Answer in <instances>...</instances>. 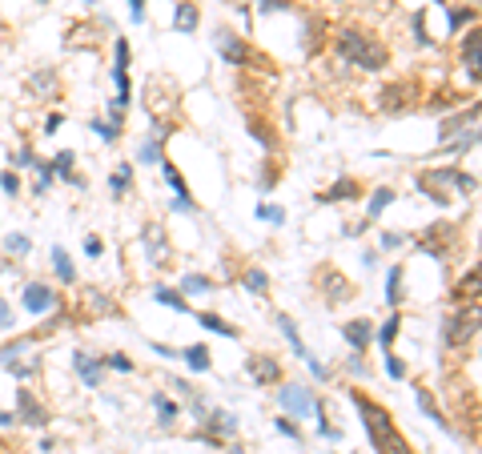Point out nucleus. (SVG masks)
Returning <instances> with one entry per match:
<instances>
[{"mask_svg": "<svg viewBox=\"0 0 482 454\" xmlns=\"http://www.w3.org/2000/svg\"><path fill=\"white\" fill-rule=\"evenodd\" d=\"M205 422H210V438H229V434L237 430V418L225 414V410H210Z\"/></svg>", "mask_w": 482, "mask_h": 454, "instance_id": "obj_12", "label": "nucleus"}, {"mask_svg": "<svg viewBox=\"0 0 482 454\" xmlns=\"http://www.w3.org/2000/svg\"><path fill=\"white\" fill-rule=\"evenodd\" d=\"M85 4H97V0H85Z\"/></svg>", "mask_w": 482, "mask_h": 454, "instance_id": "obj_48", "label": "nucleus"}, {"mask_svg": "<svg viewBox=\"0 0 482 454\" xmlns=\"http://www.w3.org/2000/svg\"><path fill=\"white\" fill-rule=\"evenodd\" d=\"M153 406H157L161 422H173V418H177V406L169 402V398H165V394H157V398H153Z\"/></svg>", "mask_w": 482, "mask_h": 454, "instance_id": "obj_29", "label": "nucleus"}, {"mask_svg": "<svg viewBox=\"0 0 482 454\" xmlns=\"http://www.w3.org/2000/svg\"><path fill=\"white\" fill-rule=\"evenodd\" d=\"M390 201H394V189H374V201H370V213H366V221H374L386 205H390Z\"/></svg>", "mask_w": 482, "mask_h": 454, "instance_id": "obj_24", "label": "nucleus"}, {"mask_svg": "<svg viewBox=\"0 0 482 454\" xmlns=\"http://www.w3.org/2000/svg\"><path fill=\"white\" fill-rule=\"evenodd\" d=\"M28 89H33V93H57V81H52V73H45V69H40V73L28 81Z\"/></svg>", "mask_w": 482, "mask_h": 454, "instance_id": "obj_26", "label": "nucleus"}, {"mask_svg": "<svg viewBox=\"0 0 482 454\" xmlns=\"http://www.w3.org/2000/svg\"><path fill=\"white\" fill-rule=\"evenodd\" d=\"M258 217H261V221H273V225H282L285 213H282L277 205H261V209H258Z\"/></svg>", "mask_w": 482, "mask_h": 454, "instance_id": "obj_35", "label": "nucleus"}, {"mask_svg": "<svg viewBox=\"0 0 482 454\" xmlns=\"http://www.w3.org/2000/svg\"><path fill=\"white\" fill-rule=\"evenodd\" d=\"M386 374H390V378H402V374H406V366H402L398 358H386Z\"/></svg>", "mask_w": 482, "mask_h": 454, "instance_id": "obj_40", "label": "nucleus"}, {"mask_svg": "<svg viewBox=\"0 0 482 454\" xmlns=\"http://www.w3.org/2000/svg\"><path fill=\"white\" fill-rule=\"evenodd\" d=\"M229 454H246V450H229Z\"/></svg>", "mask_w": 482, "mask_h": 454, "instance_id": "obj_47", "label": "nucleus"}, {"mask_svg": "<svg viewBox=\"0 0 482 454\" xmlns=\"http://www.w3.org/2000/svg\"><path fill=\"white\" fill-rule=\"evenodd\" d=\"M4 246H8V254H28V237L13 234V237H8V242H4Z\"/></svg>", "mask_w": 482, "mask_h": 454, "instance_id": "obj_38", "label": "nucleus"}, {"mask_svg": "<svg viewBox=\"0 0 482 454\" xmlns=\"http://www.w3.org/2000/svg\"><path fill=\"white\" fill-rule=\"evenodd\" d=\"M277 402H282L285 410H297V414H318V402H314L302 386H282V390H277Z\"/></svg>", "mask_w": 482, "mask_h": 454, "instance_id": "obj_7", "label": "nucleus"}, {"mask_svg": "<svg viewBox=\"0 0 482 454\" xmlns=\"http://www.w3.org/2000/svg\"><path fill=\"white\" fill-rule=\"evenodd\" d=\"M28 346H33L28 338H21V342H8V346H0V362H13L16 354H25Z\"/></svg>", "mask_w": 482, "mask_h": 454, "instance_id": "obj_28", "label": "nucleus"}, {"mask_svg": "<svg viewBox=\"0 0 482 454\" xmlns=\"http://www.w3.org/2000/svg\"><path fill=\"white\" fill-rule=\"evenodd\" d=\"M129 177H133V173H129V165H121V169L109 177V189H113V193H125V189H129Z\"/></svg>", "mask_w": 482, "mask_h": 454, "instance_id": "obj_30", "label": "nucleus"}, {"mask_svg": "<svg viewBox=\"0 0 482 454\" xmlns=\"http://www.w3.org/2000/svg\"><path fill=\"white\" fill-rule=\"evenodd\" d=\"M52 266H57V278H61V282H76V270H73V261H69L64 249H52Z\"/></svg>", "mask_w": 482, "mask_h": 454, "instance_id": "obj_18", "label": "nucleus"}, {"mask_svg": "<svg viewBox=\"0 0 482 454\" xmlns=\"http://www.w3.org/2000/svg\"><path fill=\"white\" fill-rule=\"evenodd\" d=\"M342 338H346L350 346H354V354H362L366 346H370V338H374V326L366 318H358V322H346L342 326Z\"/></svg>", "mask_w": 482, "mask_h": 454, "instance_id": "obj_9", "label": "nucleus"}, {"mask_svg": "<svg viewBox=\"0 0 482 454\" xmlns=\"http://www.w3.org/2000/svg\"><path fill=\"white\" fill-rule=\"evenodd\" d=\"M49 165H52V173H61L64 181H73V185H85V181H81V177H76V173H73V153H69V149H64V153H57V161H49Z\"/></svg>", "mask_w": 482, "mask_h": 454, "instance_id": "obj_17", "label": "nucleus"}, {"mask_svg": "<svg viewBox=\"0 0 482 454\" xmlns=\"http://www.w3.org/2000/svg\"><path fill=\"white\" fill-rule=\"evenodd\" d=\"M334 52H338L346 64H354V69H366V73H374V69H386V61H390V52H386L382 40H374L370 33H362V28H342V33L334 37Z\"/></svg>", "mask_w": 482, "mask_h": 454, "instance_id": "obj_1", "label": "nucleus"}, {"mask_svg": "<svg viewBox=\"0 0 482 454\" xmlns=\"http://www.w3.org/2000/svg\"><path fill=\"white\" fill-rule=\"evenodd\" d=\"M101 370H105V366H101L93 354H76V374H81L88 386H101Z\"/></svg>", "mask_w": 482, "mask_h": 454, "instance_id": "obj_15", "label": "nucleus"}, {"mask_svg": "<svg viewBox=\"0 0 482 454\" xmlns=\"http://www.w3.org/2000/svg\"><path fill=\"white\" fill-rule=\"evenodd\" d=\"M101 366H113V370H133V362L125 354H109V358H101Z\"/></svg>", "mask_w": 482, "mask_h": 454, "instance_id": "obj_36", "label": "nucleus"}, {"mask_svg": "<svg viewBox=\"0 0 482 454\" xmlns=\"http://www.w3.org/2000/svg\"><path fill=\"white\" fill-rule=\"evenodd\" d=\"M0 189H4V193H21V181H16V173H0Z\"/></svg>", "mask_w": 482, "mask_h": 454, "instance_id": "obj_39", "label": "nucleus"}, {"mask_svg": "<svg viewBox=\"0 0 482 454\" xmlns=\"http://www.w3.org/2000/svg\"><path fill=\"white\" fill-rule=\"evenodd\" d=\"M249 378L261 382V386H273V382L282 378V366H277V358H270V354H253V358H249Z\"/></svg>", "mask_w": 482, "mask_h": 454, "instance_id": "obj_6", "label": "nucleus"}, {"mask_svg": "<svg viewBox=\"0 0 482 454\" xmlns=\"http://www.w3.org/2000/svg\"><path fill=\"white\" fill-rule=\"evenodd\" d=\"M350 197H358V181H338L334 189H330V193H326V201H350Z\"/></svg>", "mask_w": 482, "mask_h": 454, "instance_id": "obj_22", "label": "nucleus"}, {"mask_svg": "<svg viewBox=\"0 0 482 454\" xmlns=\"http://www.w3.org/2000/svg\"><path fill=\"white\" fill-rule=\"evenodd\" d=\"M474 334H478V302H470V310H458L454 318L446 322L442 338L446 346H466Z\"/></svg>", "mask_w": 482, "mask_h": 454, "instance_id": "obj_4", "label": "nucleus"}, {"mask_svg": "<svg viewBox=\"0 0 482 454\" xmlns=\"http://www.w3.org/2000/svg\"><path fill=\"white\" fill-rule=\"evenodd\" d=\"M129 16L141 21V16H145V0H129Z\"/></svg>", "mask_w": 482, "mask_h": 454, "instance_id": "obj_41", "label": "nucleus"}, {"mask_svg": "<svg viewBox=\"0 0 482 454\" xmlns=\"http://www.w3.org/2000/svg\"><path fill=\"white\" fill-rule=\"evenodd\" d=\"M197 25H201V13H197V4H189V0H181L173 8V28L177 33H197Z\"/></svg>", "mask_w": 482, "mask_h": 454, "instance_id": "obj_11", "label": "nucleus"}, {"mask_svg": "<svg viewBox=\"0 0 482 454\" xmlns=\"http://www.w3.org/2000/svg\"><path fill=\"white\" fill-rule=\"evenodd\" d=\"M277 326H282V334L289 338V346L297 350V358H306L309 350H306V342H302V334H297V326H294V318H285V314H277Z\"/></svg>", "mask_w": 482, "mask_h": 454, "instance_id": "obj_16", "label": "nucleus"}, {"mask_svg": "<svg viewBox=\"0 0 482 454\" xmlns=\"http://www.w3.org/2000/svg\"><path fill=\"white\" fill-rule=\"evenodd\" d=\"M0 326H13V314H8V302L0 297Z\"/></svg>", "mask_w": 482, "mask_h": 454, "instance_id": "obj_44", "label": "nucleus"}, {"mask_svg": "<svg viewBox=\"0 0 482 454\" xmlns=\"http://www.w3.org/2000/svg\"><path fill=\"white\" fill-rule=\"evenodd\" d=\"M141 161H161V133L141 141Z\"/></svg>", "mask_w": 482, "mask_h": 454, "instance_id": "obj_27", "label": "nucleus"}, {"mask_svg": "<svg viewBox=\"0 0 482 454\" xmlns=\"http://www.w3.org/2000/svg\"><path fill=\"white\" fill-rule=\"evenodd\" d=\"M466 21H474V8H454L450 13V28H462Z\"/></svg>", "mask_w": 482, "mask_h": 454, "instance_id": "obj_37", "label": "nucleus"}, {"mask_svg": "<svg viewBox=\"0 0 482 454\" xmlns=\"http://www.w3.org/2000/svg\"><path fill=\"white\" fill-rule=\"evenodd\" d=\"M161 169H165V177H169V185H173V189H177L173 205H177V209H185V213H189V209H193V201H189V185L181 181V173H177L173 165H169V161H161Z\"/></svg>", "mask_w": 482, "mask_h": 454, "instance_id": "obj_13", "label": "nucleus"}, {"mask_svg": "<svg viewBox=\"0 0 482 454\" xmlns=\"http://www.w3.org/2000/svg\"><path fill=\"white\" fill-rule=\"evenodd\" d=\"M478 49H482V33L474 28L466 37V45H462V64L470 69V76H478Z\"/></svg>", "mask_w": 482, "mask_h": 454, "instance_id": "obj_14", "label": "nucleus"}, {"mask_svg": "<svg viewBox=\"0 0 482 454\" xmlns=\"http://www.w3.org/2000/svg\"><path fill=\"white\" fill-rule=\"evenodd\" d=\"M210 350H205V346H189L185 350V362H189V370H210Z\"/></svg>", "mask_w": 482, "mask_h": 454, "instance_id": "obj_21", "label": "nucleus"}, {"mask_svg": "<svg viewBox=\"0 0 482 454\" xmlns=\"http://www.w3.org/2000/svg\"><path fill=\"white\" fill-rule=\"evenodd\" d=\"M13 422H16L13 414H4V410H0V426H13Z\"/></svg>", "mask_w": 482, "mask_h": 454, "instance_id": "obj_46", "label": "nucleus"}, {"mask_svg": "<svg viewBox=\"0 0 482 454\" xmlns=\"http://www.w3.org/2000/svg\"><path fill=\"white\" fill-rule=\"evenodd\" d=\"M354 406L362 410V426H366V434H370L374 450L378 454H410L406 438L398 434V426L390 422V414H386L378 402H370L366 394H354Z\"/></svg>", "mask_w": 482, "mask_h": 454, "instance_id": "obj_2", "label": "nucleus"}, {"mask_svg": "<svg viewBox=\"0 0 482 454\" xmlns=\"http://www.w3.org/2000/svg\"><path fill=\"white\" fill-rule=\"evenodd\" d=\"M25 310L28 314H49V310H57V294L45 282H33L25 290Z\"/></svg>", "mask_w": 482, "mask_h": 454, "instance_id": "obj_5", "label": "nucleus"}, {"mask_svg": "<svg viewBox=\"0 0 482 454\" xmlns=\"http://www.w3.org/2000/svg\"><path fill=\"white\" fill-rule=\"evenodd\" d=\"M241 282H246L249 294H265V290H270V278H265V270H246V278H241Z\"/></svg>", "mask_w": 482, "mask_h": 454, "instance_id": "obj_20", "label": "nucleus"}, {"mask_svg": "<svg viewBox=\"0 0 482 454\" xmlns=\"http://www.w3.org/2000/svg\"><path fill=\"white\" fill-rule=\"evenodd\" d=\"M153 297H157L161 306H173V310H189V306H185V297H181V294H173V290H157V294H153Z\"/></svg>", "mask_w": 482, "mask_h": 454, "instance_id": "obj_31", "label": "nucleus"}, {"mask_svg": "<svg viewBox=\"0 0 482 454\" xmlns=\"http://www.w3.org/2000/svg\"><path fill=\"white\" fill-rule=\"evenodd\" d=\"M398 326H402V322H398V318H390V322L382 326V330H378V342H382V346H390V342H394V334H398Z\"/></svg>", "mask_w": 482, "mask_h": 454, "instance_id": "obj_33", "label": "nucleus"}, {"mask_svg": "<svg viewBox=\"0 0 482 454\" xmlns=\"http://www.w3.org/2000/svg\"><path fill=\"white\" fill-rule=\"evenodd\" d=\"M382 246H386V249H394V246H402V237H398V234H386V237H382Z\"/></svg>", "mask_w": 482, "mask_h": 454, "instance_id": "obj_45", "label": "nucleus"}, {"mask_svg": "<svg viewBox=\"0 0 482 454\" xmlns=\"http://www.w3.org/2000/svg\"><path fill=\"white\" fill-rule=\"evenodd\" d=\"M181 290H185V294H205V290H213V282L201 278V273H185V278H181Z\"/></svg>", "mask_w": 482, "mask_h": 454, "instance_id": "obj_23", "label": "nucleus"}, {"mask_svg": "<svg viewBox=\"0 0 482 454\" xmlns=\"http://www.w3.org/2000/svg\"><path fill=\"white\" fill-rule=\"evenodd\" d=\"M434 4H442V0H434Z\"/></svg>", "mask_w": 482, "mask_h": 454, "instance_id": "obj_50", "label": "nucleus"}, {"mask_svg": "<svg viewBox=\"0 0 482 454\" xmlns=\"http://www.w3.org/2000/svg\"><path fill=\"white\" fill-rule=\"evenodd\" d=\"M277 430H282V434H289V438H297V426L289 422V418H277Z\"/></svg>", "mask_w": 482, "mask_h": 454, "instance_id": "obj_43", "label": "nucleus"}, {"mask_svg": "<svg viewBox=\"0 0 482 454\" xmlns=\"http://www.w3.org/2000/svg\"><path fill=\"white\" fill-rule=\"evenodd\" d=\"M422 193H430V201H438V205H446V201H454V197H466L478 189V181L474 177H466L462 169H434V173H422L418 177Z\"/></svg>", "mask_w": 482, "mask_h": 454, "instance_id": "obj_3", "label": "nucleus"}, {"mask_svg": "<svg viewBox=\"0 0 482 454\" xmlns=\"http://www.w3.org/2000/svg\"><path fill=\"white\" fill-rule=\"evenodd\" d=\"M40 4H49V0H40Z\"/></svg>", "mask_w": 482, "mask_h": 454, "instance_id": "obj_49", "label": "nucleus"}, {"mask_svg": "<svg viewBox=\"0 0 482 454\" xmlns=\"http://www.w3.org/2000/svg\"><path fill=\"white\" fill-rule=\"evenodd\" d=\"M85 254H88V258H101V237H88V242H85Z\"/></svg>", "mask_w": 482, "mask_h": 454, "instance_id": "obj_42", "label": "nucleus"}, {"mask_svg": "<svg viewBox=\"0 0 482 454\" xmlns=\"http://www.w3.org/2000/svg\"><path fill=\"white\" fill-rule=\"evenodd\" d=\"M213 40H217V49H222V57L229 64H246V45H241V40L234 37V33H225V28H217V33H213Z\"/></svg>", "mask_w": 482, "mask_h": 454, "instance_id": "obj_8", "label": "nucleus"}, {"mask_svg": "<svg viewBox=\"0 0 482 454\" xmlns=\"http://www.w3.org/2000/svg\"><path fill=\"white\" fill-rule=\"evenodd\" d=\"M474 294H478V270H470L466 282H458V297H470V302H474Z\"/></svg>", "mask_w": 482, "mask_h": 454, "instance_id": "obj_32", "label": "nucleus"}, {"mask_svg": "<svg viewBox=\"0 0 482 454\" xmlns=\"http://www.w3.org/2000/svg\"><path fill=\"white\" fill-rule=\"evenodd\" d=\"M16 406H21V418L16 422H28V426H45V410H40V402L33 398L28 390H16Z\"/></svg>", "mask_w": 482, "mask_h": 454, "instance_id": "obj_10", "label": "nucleus"}, {"mask_svg": "<svg viewBox=\"0 0 482 454\" xmlns=\"http://www.w3.org/2000/svg\"><path fill=\"white\" fill-rule=\"evenodd\" d=\"M418 406H422V410H426V414L434 418V422H442V414H438V406L430 402V394H426V390H418ZM442 426H446V422H442Z\"/></svg>", "mask_w": 482, "mask_h": 454, "instance_id": "obj_34", "label": "nucleus"}, {"mask_svg": "<svg viewBox=\"0 0 482 454\" xmlns=\"http://www.w3.org/2000/svg\"><path fill=\"white\" fill-rule=\"evenodd\" d=\"M398 290H402V270L394 266V270H390V278H386V302H390V306H398V297H402Z\"/></svg>", "mask_w": 482, "mask_h": 454, "instance_id": "obj_25", "label": "nucleus"}, {"mask_svg": "<svg viewBox=\"0 0 482 454\" xmlns=\"http://www.w3.org/2000/svg\"><path fill=\"white\" fill-rule=\"evenodd\" d=\"M201 326L213 334H222V338H237V326H229V322H222L217 314H201Z\"/></svg>", "mask_w": 482, "mask_h": 454, "instance_id": "obj_19", "label": "nucleus"}]
</instances>
